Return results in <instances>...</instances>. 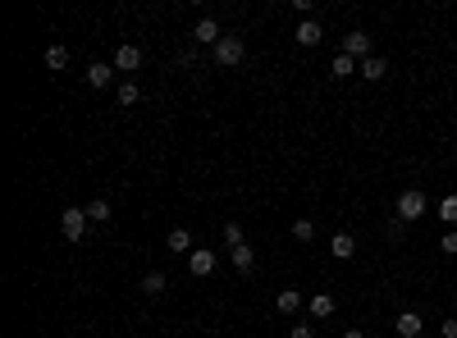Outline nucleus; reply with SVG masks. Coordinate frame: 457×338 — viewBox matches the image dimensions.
I'll return each instance as SVG.
<instances>
[{"instance_id": "1", "label": "nucleus", "mask_w": 457, "mask_h": 338, "mask_svg": "<svg viewBox=\"0 0 457 338\" xmlns=\"http://www.w3.org/2000/svg\"><path fill=\"white\" fill-rule=\"evenodd\" d=\"M425 210H430V201H425V192H421V188H407L403 197H398V210H393V215H398V219H403V224H407V219H421Z\"/></svg>"}, {"instance_id": "2", "label": "nucleus", "mask_w": 457, "mask_h": 338, "mask_svg": "<svg viewBox=\"0 0 457 338\" xmlns=\"http://www.w3.org/2000/svg\"><path fill=\"white\" fill-rule=\"evenodd\" d=\"M87 224H92V219H87L83 206H69V210L60 215V229H64V238H69V243H78V238L87 234Z\"/></svg>"}, {"instance_id": "3", "label": "nucleus", "mask_w": 457, "mask_h": 338, "mask_svg": "<svg viewBox=\"0 0 457 338\" xmlns=\"http://www.w3.org/2000/svg\"><path fill=\"white\" fill-rule=\"evenodd\" d=\"M343 55H352V60H371V37H366L362 28H352V32L343 37Z\"/></svg>"}, {"instance_id": "4", "label": "nucleus", "mask_w": 457, "mask_h": 338, "mask_svg": "<svg viewBox=\"0 0 457 338\" xmlns=\"http://www.w3.org/2000/svg\"><path fill=\"white\" fill-rule=\"evenodd\" d=\"M142 64V46H133V42H124L119 51H114V73H133Z\"/></svg>"}, {"instance_id": "5", "label": "nucleus", "mask_w": 457, "mask_h": 338, "mask_svg": "<svg viewBox=\"0 0 457 338\" xmlns=\"http://www.w3.org/2000/svg\"><path fill=\"white\" fill-rule=\"evenodd\" d=\"M242 55H247V42H242V37H225V42L215 46V60L220 64H238Z\"/></svg>"}, {"instance_id": "6", "label": "nucleus", "mask_w": 457, "mask_h": 338, "mask_svg": "<svg viewBox=\"0 0 457 338\" xmlns=\"http://www.w3.org/2000/svg\"><path fill=\"white\" fill-rule=\"evenodd\" d=\"M393 334H398V338H421V334H425L421 315H416V311H403V315L393 320Z\"/></svg>"}, {"instance_id": "7", "label": "nucleus", "mask_w": 457, "mask_h": 338, "mask_svg": "<svg viewBox=\"0 0 457 338\" xmlns=\"http://www.w3.org/2000/svg\"><path fill=\"white\" fill-rule=\"evenodd\" d=\"M215 260H220V256H210V252H201V247H197V252L188 256V270H192L197 279H206V274H215Z\"/></svg>"}, {"instance_id": "8", "label": "nucleus", "mask_w": 457, "mask_h": 338, "mask_svg": "<svg viewBox=\"0 0 457 338\" xmlns=\"http://www.w3.org/2000/svg\"><path fill=\"white\" fill-rule=\"evenodd\" d=\"M192 37H197V42H206V46H220V42H225V37H220V23H215V18H197Z\"/></svg>"}, {"instance_id": "9", "label": "nucleus", "mask_w": 457, "mask_h": 338, "mask_svg": "<svg viewBox=\"0 0 457 338\" xmlns=\"http://www.w3.org/2000/svg\"><path fill=\"white\" fill-rule=\"evenodd\" d=\"M307 311L316 315V320H329V315H334V297H329V293H311L307 297Z\"/></svg>"}, {"instance_id": "10", "label": "nucleus", "mask_w": 457, "mask_h": 338, "mask_svg": "<svg viewBox=\"0 0 457 338\" xmlns=\"http://www.w3.org/2000/svg\"><path fill=\"white\" fill-rule=\"evenodd\" d=\"M114 83V64H101L96 60L92 69H87V87H96V92H101V87H110Z\"/></svg>"}, {"instance_id": "11", "label": "nucleus", "mask_w": 457, "mask_h": 338, "mask_svg": "<svg viewBox=\"0 0 457 338\" xmlns=\"http://www.w3.org/2000/svg\"><path fill=\"white\" fill-rule=\"evenodd\" d=\"M329 252H334L338 260H352L357 256V238L352 234H334V238H329Z\"/></svg>"}, {"instance_id": "12", "label": "nucleus", "mask_w": 457, "mask_h": 338, "mask_svg": "<svg viewBox=\"0 0 457 338\" xmlns=\"http://www.w3.org/2000/svg\"><path fill=\"white\" fill-rule=\"evenodd\" d=\"M357 69H362V64H357L352 55H343V51H338V55H334V64H329V78H352Z\"/></svg>"}, {"instance_id": "13", "label": "nucleus", "mask_w": 457, "mask_h": 338, "mask_svg": "<svg viewBox=\"0 0 457 338\" xmlns=\"http://www.w3.org/2000/svg\"><path fill=\"white\" fill-rule=\"evenodd\" d=\"M320 37L325 32H320L316 18H302V23H297V46H320Z\"/></svg>"}, {"instance_id": "14", "label": "nucleus", "mask_w": 457, "mask_h": 338, "mask_svg": "<svg viewBox=\"0 0 457 338\" xmlns=\"http://www.w3.org/2000/svg\"><path fill=\"white\" fill-rule=\"evenodd\" d=\"M357 73H362L366 83H380L384 73H388V60H380V55H371V60H362V69H357Z\"/></svg>"}, {"instance_id": "15", "label": "nucleus", "mask_w": 457, "mask_h": 338, "mask_svg": "<svg viewBox=\"0 0 457 338\" xmlns=\"http://www.w3.org/2000/svg\"><path fill=\"white\" fill-rule=\"evenodd\" d=\"M165 243H170V252H183V256L197 252V247H192V234H188V229H170V238H165Z\"/></svg>"}, {"instance_id": "16", "label": "nucleus", "mask_w": 457, "mask_h": 338, "mask_svg": "<svg viewBox=\"0 0 457 338\" xmlns=\"http://www.w3.org/2000/svg\"><path fill=\"white\" fill-rule=\"evenodd\" d=\"M297 306H302V293H293V288H284V293L275 297V311L279 315H297Z\"/></svg>"}, {"instance_id": "17", "label": "nucleus", "mask_w": 457, "mask_h": 338, "mask_svg": "<svg viewBox=\"0 0 457 338\" xmlns=\"http://www.w3.org/2000/svg\"><path fill=\"white\" fill-rule=\"evenodd\" d=\"M229 260H233V270H238V274H247V270L256 265V256H251V247H247V243H242V247H233Z\"/></svg>"}, {"instance_id": "18", "label": "nucleus", "mask_w": 457, "mask_h": 338, "mask_svg": "<svg viewBox=\"0 0 457 338\" xmlns=\"http://www.w3.org/2000/svg\"><path fill=\"white\" fill-rule=\"evenodd\" d=\"M87 219H92V224H105V219H110V201H105V197H96V201H87Z\"/></svg>"}, {"instance_id": "19", "label": "nucleus", "mask_w": 457, "mask_h": 338, "mask_svg": "<svg viewBox=\"0 0 457 338\" xmlns=\"http://www.w3.org/2000/svg\"><path fill=\"white\" fill-rule=\"evenodd\" d=\"M142 293H147V297H160L165 293V274H160V270H151V274L142 279Z\"/></svg>"}, {"instance_id": "20", "label": "nucleus", "mask_w": 457, "mask_h": 338, "mask_svg": "<svg viewBox=\"0 0 457 338\" xmlns=\"http://www.w3.org/2000/svg\"><path fill=\"white\" fill-rule=\"evenodd\" d=\"M114 96H119V105H138V96H142V87H138V83H133V78H129V83H119V92H114Z\"/></svg>"}, {"instance_id": "21", "label": "nucleus", "mask_w": 457, "mask_h": 338, "mask_svg": "<svg viewBox=\"0 0 457 338\" xmlns=\"http://www.w3.org/2000/svg\"><path fill=\"white\" fill-rule=\"evenodd\" d=\"M46 64H51V69H64V64H69V46H51V51H46Z\"/></svg>"}, {"instance_id": "22", "label": "nucleus", "mask_w": 457, "mask_h": 338, "mask_svg": "<svg viewBox=\"0 0 457 338\" xmlns=\"http://www.w3.org/2000/svg\"><path fill=\"white\" fill-rule=\"evenodd\" d=\"M225 247H229V252H233V247H242V224H238V219H229V224H225Z\"/></svg>"}, {"instance_id": "23", "label": "nucleus", "mask_w": 457, "mask_h": 338, "mask_svg": "<svg viewBox=\"0 0 457 338\" xmlns=\"http://www.w3.org/2000/svg\"><path fill=\"white\" fill-rule=\"evenodd\" d=\"M293 238L297 243H311V238H316V224H311V219H293Z\"/></svg>"}, {"instance_id": "24", "label": "nucleus", "mask_w": 457, "mask_h": 338, "mask_svg": "<svg viewBox=\"0 0 457 338\" xmlns=\"http://www.w3.org/2000/svg\"><path fill=\"white\" fill-rule=\"evenodd\" d=\"M439 219H444V224H457V197H444L439 201Z\"/></svg>"}, {"instance_id": "25", "label": "nucleus", "mask_w": 457, "mask_h": 338, "mask_svg": "<svg viewBox=\"0 0 457 338\" xmlns=\"http://www.w3.org/2000/svg\"><path fill=\"white\" fill-rule=\"evenodd\" d=\"M439 338H457V315H449V320L439 325Z\"/></svg>"}, {"instance_id": "26", "label": "nucleus", "mask_w": 457, "mask_h": 338, "mask_svg": "<svg viewBox=\"0 0 457 338\" xmlns=\"http://www.w3.org/2000/svg\"><path fill=\"white\" fill-rule=\"evenodd\" d=\"M293 338H316V330H311L307 320H297V325H293Z\"/></svg>"}, {"instance_id": "27", "label": "nucleus", "mask_w": 457, "mask_h": 338, "mask_svg": "<svg viewBox=\"0 0 457 338\" xmlns=\"http://www.w3.org/2000/svg\"><path fill=\"white\" fill-rule=\"evenodd\" d=\"M444 252H457V234H453V229L444 234Z\"/></svg>"}, {"instance_id": "28", "label": "nucleus", "mask_w": 457, "mask_h": 338, "mask_svg": "<svg viewBox=\"0 0 457 338\" xmlns=\"http://www.w3.org/2000/svg\"><path fill=\"white\" fill-rule=\"evenodd\" d=\"M343 338H366V334H362V330H348V334H343Z\"/></svg>"}, {"instance_id": "29", "label": "nucleus", "mask_w": 457, "mask_h": 338, "mask_svg": "<svg viewBox=\"0 0 457 338\" xmlns=\"http://www.w3.org/2000/svg\"><path fill=\"white\" fill-rule=\"evenodd\" d=\"M421 338H430V334H421Z\"/></svg>"}]
</instances>
